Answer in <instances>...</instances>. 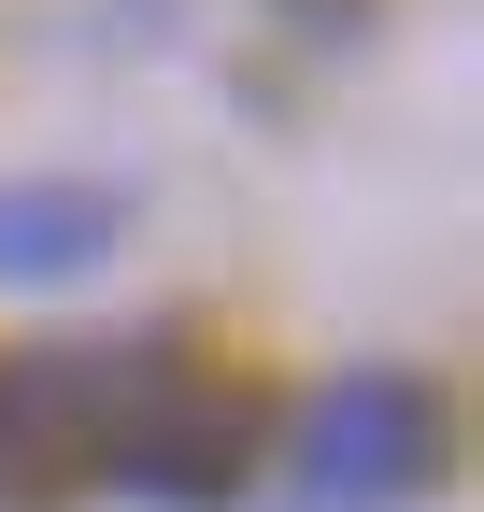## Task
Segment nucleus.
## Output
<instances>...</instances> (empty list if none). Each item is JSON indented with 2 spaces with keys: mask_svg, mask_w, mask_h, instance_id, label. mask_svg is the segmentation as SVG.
I'll list each match as a JSON object with an SVG mask.
<instances>
[{
  "mask_svg": "<svg viewBox=\"0 0 484 512\" xmlns=\"http://www.w3.org/2000/svg\"><path fill=\"white\" fill-rule=\"evenodd\" d=\"M171 370H186L171 328H114V342H72V356H15V370H0V456H15V484L100 470L114 427H129Z\"/></svg>",
  "mask_w": 484,
  "mask_h": 512,
  "instance_id": "1",
  "label": "nucleus"
},
{
  "mask_svg": "<svg viewBox=\"0 0 484 512\" xmlns=\"http://www.w3.org/2000/svg\"><path fill=\"white\" fill-rule=\"evenodd\" d=\"M442 484V399L413 370H342L299 413V498L314 512H413Z\"/></svg>",
  "mask_w": 484,
  "mask_h": 512,
  "instance_id": "2",
  "label": "nucleus"
},
{
  "mask_svg": "<svg viewBox=\"0 0 484 512\" xmlns=\"http://www.w3.org/2000/svg\"><path fill=\"white\" fill-rule=\"evenodd\" d=\"M114 484H129L143 512H228L242 470H257V384H228V370H171L157 399L114 427Z\"/></svg>",
  "mask_w": 484,
  "mask_h": 512,
  "instance_id": "3",
  "label": "nucleus"
},
{
  "mask_svg": "<svg viewBox=\"0 0 484 512\" xmlns=\"http://www.w3.org/2000/svg\"><path fill=\"white\" fill-rule=\"evenodd\" d=\"M114 228H129V200L114 185H72V171H29L0 185V285H86Z\"/></svg>",
  "mask_w": 484,
  "mask_h": 512,
  "instance_id": "4",
  "label": "nucleus"
}]
</instances>
